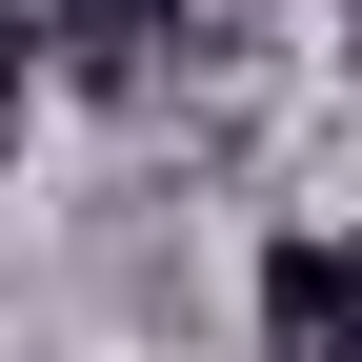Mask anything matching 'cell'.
Segmentation results:
<instances>
[{
    "instance_id": "cell-1",
    "label": "cell",
    "mask_w": 362,
    "mask_h": 362,
    "mask_svg": "<svg viewBox=\"0 0 362 362\" xmlns=\"http://www.w3.org/2000/svg\"><path fill=\"white\" fill-rule=\"evenodd\" d=\"M242 342H262V362H362V221H262Z\"/></svg>"
},
{
    "instance_id": "cell-3",
    "label": "cell",
    "mask_w": 362,
    "mask_h": 362,
    "mask_svg": "<svg viewBox=\"0 0 362 362\" xmlns=\"http://www.w3.org/2000/svg\"><path fill=\"white\" fill-rule=\"evenodd\" d=\"M322 40H342V101H362V0H342V21H322Z\"/></svg>"
},
{
    "instance_id": "cell-2",
    "label": "cell",
    "mask_w": 362,
    "mask_h": 362,
    "mask_svg": "<svg viewBox=\"0 0 362 362\" xmlns=\"http://www.w3.org/2000/svg\"><path fill=\"white\" fill-rule=\"evenodd\" d=\"M181 40H202V0H40V61H61L81 101H141Z\"/></svg>"
}]
</instances>
